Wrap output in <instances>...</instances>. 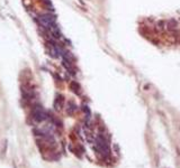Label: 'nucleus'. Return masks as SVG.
<instances>
[{
  "instance_id": "obj_1",
  "label": "nucleus",
  "mask_w": 180,
  "mask_h": 168,
  "mask_svg": "<svg viewBox=\"0 0 180 168\" xmlns=\"http://www.w3.org/2000/svg\"><path fill=\"white\" fill-rule=\"evenodd\" d=\"M38 21L43 27H45L46 29H51L52 27L55 26V18L54 16L50 15V14H42L38 16Z\"/></svg>"
},
{
  "instance_id": "obj_2",
  "label": "nucleus",
  "mask_w": 180,
  "mask_h": 168,
  "mask_svg": "<svg viewBox=\"0 0 180 168\" xmlns=\"http://www.w3.org/2000/svg\"><path fill=\"white\" fill-rule=\"evenodd\" d=\"M96 145H97V149L103 153V155H108L109 153V147H108L107 140L105 139L104 136L99 134L96 139Z\"/></svg>"
},
{
  "instance_id": "obj_3",
  "label": "nucleus",
  "mask_w": 180,
  "mask_h": 168,
  "mask_svg": "<svg viewBox=\"0 0 180 168\" xmlns=\"http://www.w3.org/2000/svg\"><path fill=\"white\" fill-rule=\"evenodd\" d=\"M32 116L33 118L35 119L37 122H41L43 120H45L46 119V113L45 111L43 110V108L41 105H38V104H36L35 107L33 108V110H32Z\"/></svg>"
},
{
  "instance_id": "obj_4",
  "label": "nucleus",
  "mask_w": 180,
  "mask_h": 168,
  "mask_svg": "<svg viewBox=\"0 0 180 168\" xmlns=\"http://www.w3.org/2000/svg\"><path fill=\"white\" fill-rule=\"evenodd\" d=\"M63 102H64L63 97H62V95H57V97L55 99V102H54L55 109H57V110H61V108L63 107Z\"/></svg>"
},
{
  "instance_id": "obj_5",
  "label": "nucleus",
  "mask_w": 180,
  "mask_h": 168,
  "mask_svg": "<svg viewBox=\"0 0 180 168\" xmlns=\"http://www.w3.org/2000/svg\"><path fill=\"white\" fill-rule=\"evenodd\" d=\"M176 27H177V21H176L175 19H170V20H168V22H167V28H168V29L172 30V29H175Z\"/></svg>"
},
{
  "instance_id": "obj_6",
  "label": "nucleus",
  "mask_w": 180,
  "mask_h": 168,
  "mask_svg": "<svg viewBox=\"0 0 180 168\" xmlns=\"http://www.w3.org/2000/svg\"><path fill=\"white\" fill-rule=\"evenodd\" d=\"M76 104H74V103H73V102H69V103H68V109H67V111H68V113H69V114H72V113H73V112L76 111Z\"/></svg>"
},
{
  "instance_id": "obj_7",
  "label": "nucleus",
  "mask_w": 180,
  "mask_h": 168,
  "mask_svg": "<svg viewBox=\"0 0 180 168\" xmlns=\"http://www.w3.org/2000/svg\"><path fill=\"white\" fill-rule=\"evenodd\" d=\"M71 89L73 92H76V93H79V90H80V86H79V84H78L77 82H72L71 83Z\"/></svg>"
},
{
  "instance_id": "obj_8",
  "label": "nucleus",
  "mask_w": 180,
  "mask_h": 168,
  "mask_svg": "<svg viewBox=\"0 0 180 168\" xmlns=\"http://www.w3.org/2000/svg\"><path fill=\"white\" fill-rule=\"evenodd\" d=\"M158 26H160V29H163L164 28V22L163 21H159L158 22Z\"/></svg>"
}]
</instances>
